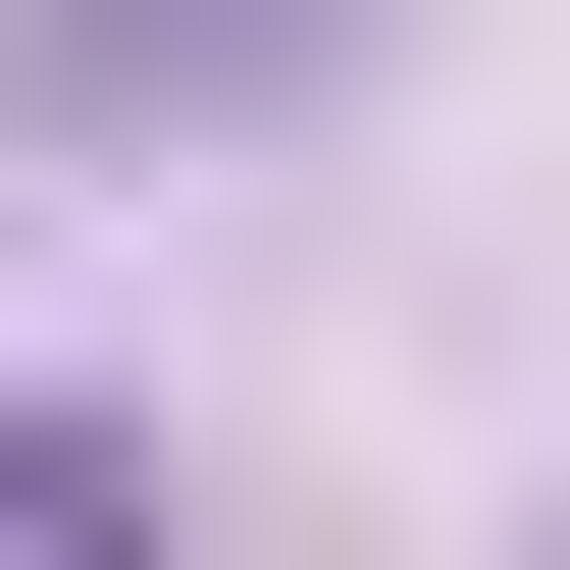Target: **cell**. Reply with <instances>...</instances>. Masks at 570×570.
<instances>
[{
    "mask_svg": "<svg viewBox=\"0 0 570 570\" xmlns=\"http://www.w3.org/2000/svg\"><path fill=\"white\" fill-rule=\"evenodd\" d=\"M52 52H105V105H156V52H312V0H52Z\"/></svg>",
    "mask_w": 570,
    "mask_h": 570,
    "instance_id": "6da1fadb",
    "label": "cell"
}]
</instances>
